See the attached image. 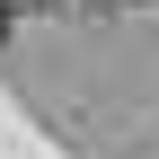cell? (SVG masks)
Returning a JSON list of instances; mask_svg holds the SVG:
<instances>
[{
	"label": "cell",
	"instance_id": "cell-1",
	"mask_svg": "<svg viewBox=\"0 0 159 159\" xmlns=\"http://www.w3.org/2000/svg\"><path fill=\"white\" fill-rule=\"evenodd\" d=\"M0 35H9V9H0Z\"/></svg>",
	"mask_w": 159,
	"mask_h": 159
}]
</instances>
